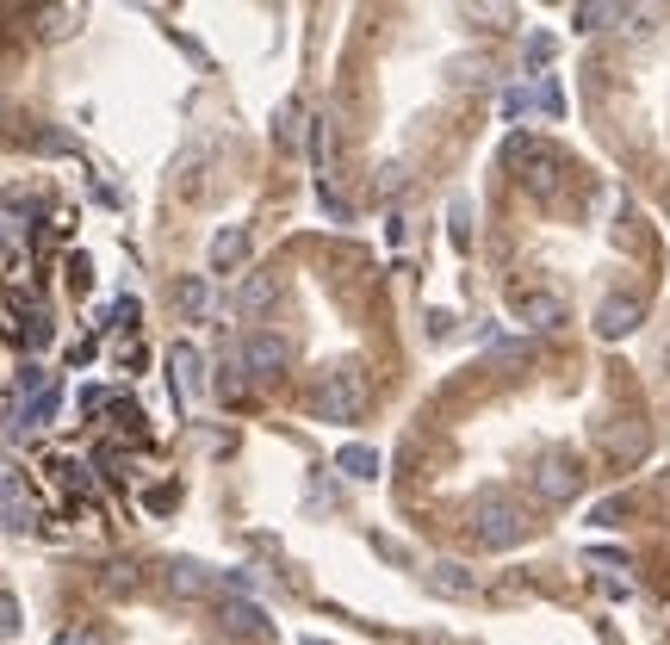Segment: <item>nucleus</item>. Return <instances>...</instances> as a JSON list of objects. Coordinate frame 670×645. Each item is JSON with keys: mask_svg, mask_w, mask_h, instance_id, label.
Returning a JSON list of instances; mask_svg holds the SVG:
<instances>
[{"mask_svg": "<svg viewBox=\"0 0 670 645\" xmlns=\"http://www.w3.org/2000/svg\"><path fill=\"white\" fill-rule=\"evenodd\" d=\"M310 410L324 422H354L366 410V379H361V366H336L324 385H317V398H310Z\"/></svg>", "mask_w": 670, "mask_h": 645, "instance_id": "nucleus-1", "label": "nucleus"}, {"mask_svg": "<svg viewBox=\"0 0 670 645\" xmlns=\"http://www.w3.org/2000/svg\"><path fill=\"white\" fill-rule=\"evenodd\" d=\"M472 533H479L484 547H516L521 533H528V509H521L516 496H484L479 509H472Z\"/></svg>", "mask_w": 670, "mask_h": 645, "instance_id": "nucleus-2", "label": "nucleus"}, {"mask_svg": "<svg viewBox=\"0 0 670 645\" xmlns=\"http://www.w3.org/2000/svg\"><path fill=\"white\" fill-rule=\"evenodd\" d=\"M168 379H174V398H180V403L199 398V385H205V361H199V348H192V342H174L168 348Z\"/></svg>", "mask_w": 670, "mask_h": 645, "instance_id": "nucleus-3", "label": "nucleus"}, {"mask_svg": "<svg viewBox=\"0 0 670 645\" xmlns=\"http://www.w3.org/2000/svg\"><path fill=\"white\" fill-rule=\"evenodd\" d=\"M577 484H584V472H577L572 459H540L534 466V491L546 496V503H572Z\"/></svg>", "mask_w": 670, "mask_h": 645, "instance_id": "nucleus-4", "label": "nucleus"}, {"mask_svg": "<svg viewBox=\"0 0 670 645\" xmlns=\"http://www.w3.org/2000/svg\"><path fill=\"white\" fill-rule=\"evenodd\" d=\"M243 366H249L255 379H280V373H286V342H280V336H249Z\"/></svg>", "mask_w": 670, "mask_h": 645, "instance_id": "nucleus-5", "label": "nucleus"}, {"mask_svg": "<svg viewBox=\"0 0 670 645\" xmlns=\"http://www.w3.org/2000/svg\"><path fill=\"white\" fill-rule=\"evenodd\" d=\"M633 322H639V304H633L627 292H614V298H602V304H596V329H602L609 342L633 336Z\"/></svg>", "mask_w": 670, "mask_h": 645, "instance_id": "nucleus-6", "label": "nucleus"}, {"mask_svg": "<svg viewBox=\"0 0 670 645\" xmlns=\"http://www.w3.org/2000/svg\"><path fill=\"white\" fill-rule=\"evenodd\" d=\"M280 298V280H273V273H249V280L236 285V317H261V310H268V304Z\"/></svg>", "mask_w": 670, "mask_h": 645, "instance_id": "nucleus-7", "label": "nucleus"}, {"mask_svg": "<svg viewBox=\"0 0 670 645\" xmlns=\"http://www.w3.org/2000/svg\"><path fill=\"white\" fill-rule=\"evenodd\" d=\"M428 589H440V596H479V577L466 565H454V559H440V565H428Z\"/></svg>", "mask_w": 670, "mask_h": 645, "instance_id": "nucleus-8", "label": "nucleus"}, {"mask_svg": "<svg viewBox=\"0 0 670 645\" xmlns=\"http://www.w3.org/2000/svg\"><path fill=\"white\" fill-rule=\"evenodd\" d=\"M559 317H565V304H559L553 292H528V298H521V322H528V329H553Z\"/></svg>", "mask_w": 670, "mask_h": 645, "instance_id": "nucleus-9", "label": "nucleus"}, {"mask_svg": "<svg viewBox=\"0 0 670 645\" xmlns=\"http://www.w3.org/2000/svg\"><path fill=\"white\" fill-rule=\"evenodd\" d=\"M224 626H231V633H249V640H268V614L255 602H231L224 608Z\"/></svg>", "mask_w": 670, "mask_h": 645, "instance_id": "nucleus-10", "label": "nucleus"}, {"mask_svg": "<svg viewBox=\"0 0 670 645\" xmlns=\"http://www.w3.org/2000/svg\"><path fill=\"white\" fill-rule=\"evenodd\" d=\"M50 478H57V484H62V491H94V478H87V466H81V459H69V454H57V459H50Z\"/></svg>", "mask_w": 670, "mask_h": 645, "instance_id": "nucleus-11", "label": "nucleus"}, {"mask_svg": "<svg viewBox=\"0 0 670 645\" xmlns=\"http://www.w3.org/2000/svg\"><path fill=\"white\" fill-rule=\"evenodd\" d=\"M336 466H342L348 478H379V454H373V447H342Z\"/></svg>", "mask_w": 670, "mask_h": 645, "instance_id": "nucleus-12", "label": "nucleus"}, {"mask_svg": "<svg viewBox=\"0 0 670 645\" xmlns=\"http://www.w3.org/2000/svg\"><path fill=\"white\" fill-rule=\"evenodd\" d=\"M168 584H174V596H205L211 577H205V565H174Z\"/></svg>", "mask_w": 670, "mask_h": 645, "instance_id": "nucleus-13", "label": "nucleus"}, {"mask_svg": "<svg viewBox=\"0 0 670 645\" xmlns=\"http://www.w3.org/2000/svg\"><path fill=\"white\" fill-rule=\"evenodd\" d=\"M243 255V230H218V243H211V267H231Z\"/></svg>", "mask_w": 670, "mask_h": 645, "instance_id": "nucleus-14", "label": "nucleus"}, {"mask_svg": "<svg viewBox=\"0 0 670 645\" xmlns=\"http://www.w3.org/2000/svg\"><path fill=\"white\" fill-rule=\"evenodd\" d=\"M174 304L180 310H205V280H180L174 285Z\"/></svg>", "mask_w": 670, "mask_h": 645, "instance_id": "nucleus-15", "label": "nucleus"}, {"mask_svg": "<svg viewBox=\"0 0 670 645\" xmlns=\"http://www.w3.org/2000/svg\"><path fill=\"white\" fill-rule=\"evenodd\" d=\"M609 20H621V7H577V25H584V32H602Z\"/></svg>", "mask_w": 670, "mask_h": 645, "instance_id": "nucleus-16", "label": "nucleus"}, {"mask_svg": "<svg viewBox=\"0 0 670 645\" xmlns=\"http://www.w3.org/2000/svg\"><path fill=\"white\" fill-rule=\"evenodd\" d=\"M75 7H57V13H44V32H50V38H69V32H75Z\"/></svg>", "mask_w": 670, "mask_h": 645, "instance_id": "nucleus-17", "label": "nucleus"}, {"mask_svg": "<svg viewBox=\"0 0 670 645\" xmlns=\"http://www.w3.org/2000/svg\"><path fill=\"white\" fill-rule=\"evenodd\" d=\"M13 633H20V602L0 596V640H13Z\"/></svg>", "mask_w": 670, "mask_h": 645, "instance_id": "nucleus-18", "label": "nucleus"}, {"mask_svg": "<svg viewBox=\"0 0 670 645\" xmlns=\"http://www.w3.org/2000/svg\"><path fill=\"white\" fill-rule=\"evenodd\" d=\"M534 106H540V113H553V118H559V106H565V99H559V87H553V81H540V87H534Z\"/></svg>", "mask_w": 670, "mask_h": 645, "instance_id": "nucleus-19", "label": "nucleus"}, {"mask_svg": "<svg viewBox=\"0 0 670 645\" xmlns=\"http://www.w3.org/2000/svg\"><path fill=\"white\" fill-rule=\"evenodd\" d=\"M280 143H286V150L298 143V106H286V113H280Z\"/></svg>", "mask_w": 670, "mask_h": 645, "instance_id": "nucleus-20", "label": "nucleus"}, {"mask_svg": "<svg viewBox=\"0 0 670 645\" xmlns=\"http://www.w3.org/2000/svg\"><path fill=\"white\" fill-rule=\"evenodd\" d=\"M57 645H99V633H87V626H62Z\"/></svg>", "mask_w": 670, "mask_h": 645, "instance_id": "nucleus-21", "label": "nucleus"}, {"mask_svg": "<svg viewBox=\"0 0 670 645\" xmlns=\"http://www.w3.org/2000/svg\"><path fill=\"white\" fill-rule=\"evenodd\" d=\"M553 57V38H546V32H534V38H528V62H546Z\"/></svg>", "mask_w": 670, "mask_h": 645, "instance_id": "nucleus-22", "label": "nucleus"}, {"mask_svg": "<svg viewBox=\"0 0 670 645\" xmlns=\"http://www.w3.org/2000/svg\"><path fill=\"white\" fill-rule=\"evenodd\" d=\"M87 280H94V267H87V261L75 255V261H69V285H87Z\"/></svg>", "mask_w": 670, "mask_h": 645, "instance_id": "nucleus-23", "label": "nucleus"}]
</instances>
